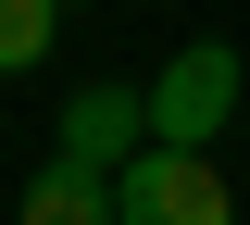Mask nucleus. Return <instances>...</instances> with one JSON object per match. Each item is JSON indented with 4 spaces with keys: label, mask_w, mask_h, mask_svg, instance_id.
<instances>
[{
    "label": "nucleus",
    "mask_w": 250,
    "mask_h": 225,
    "mask_svg": "<svg viewBox=\"0 0 250 225\" xmlns=\"http://www.w3.org/2000/svg\"><path fill=\"white\" fill-rule=\"evenodd\" d=\"M225 113H238V50L225 38H188L175 63L150 75V150H213Z\"/></svg>",
    "instance_id": "1"
},
{
    "label": "nucleus",
    "mask_w": 250,
    "mask_h": 225,
    "mask_svg": "<svg viewBox=\"0 0 250 225\" xmlns=\"http://www.w3.org/2000/svg\"><path fill=\"white\" fill-rule=\"evenodd\" d=\"M113 225H238V200H225L213 150H138L113 175Z\"/></svg>",
    "instance_id": "2"
},
{
    "label": "nucleus",
    "mask_w": 250,
    "mask_h": 225,
    "mask_svg": "<svg viewBox=\"0 0 250 225\" xmlns=\"http://www.w3.org/2000/svg\"><path fill=\"white\" fill-rule=\"evenodd\" d=\"M50 150H62V163H88V175H125V163L150 150V88H75Z\"/></svg>",
    "instance_id": "3"
},
{
    "label": "nucleus",
    "mask_w": 250,
    "mask_h": 225,
    "mask_svg": "<svg viewBox=\"0 0 250 225\" xmlns=\"http://www.w3.org/2000/svg\"><path fill=\"white\" fill-rule=\"evenodd\" d=\"M13 225H113V175H88V163H38V175H25V213H13Z\"/></svg>",
    "instance_id": "4"
},
{
    "label": "nucleus",
    "mask_w": 250,
    "mask_h": 225,
    "mask_svg": "<svg viewBox=\"0 0 250 225\" xmlns=\"http://www.w3.org/2000/svg\"><path fill=\"white\" fill-rule=\"evenodd\" d=\"M62 13H75V0H0V75H25L38 50L62 38Z\"/></svg>",
    "instance_id": "5"
}]
</instances>
